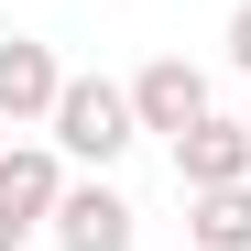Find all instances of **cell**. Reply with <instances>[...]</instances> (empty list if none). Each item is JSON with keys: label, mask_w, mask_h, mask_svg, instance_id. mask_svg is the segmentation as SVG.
<instances>
[{"label": "cell", "mask_w": 251, "mask_h": 251, "mask_svg": "<svg viewBox=\"0 0 251 251\" xmlns=\"http://www.w3.org/2000/svg\"><path fill=\"white\" fill-rule=\"evenodd\" d=\"M44 142H55L66 164H88V175H109V164L142 142L131 76H66V99H55V120H44Z\"/></svg>", "instance_id": "6da1fadb"}, {"label": "cell", "mask_w": 251, "mask_h": 251, "mask_svg": "<svg viewBox=\"0 0 251 251\" xmlns=\"http://www.w3.org/2000/svg\"><path fill=\"white\" fill-rule=\"evenodd\" d=\"M44 240H55V251H142V207L120 197L109 175H76L66 207L44 219Z\"/></svg>", "instance_id": "7a4b0ae2"}, {"label": "cell", "mask_w": 251, "mask_h": 251, "mask_svg": "<svg viewBox=\"0 0 251 251\" xmlns=\"http://www.w3.org/2000/svg\"><path fill=\"white\" fill-rule=\"evenodd\" d=\"M55 99H66L55 44H44V33H0V120H11V131H44Z\"/></svg>", "instance_id": "3957f363"}, {"label": "cell", "mask_w": 251, "mask_h": 251, "mask_svg": "<svg viewBox=\"0 0 251 251\" xmlns=\"http://www.w3.org/2000/svg\"><path fill=\"white\" fill-rule=\"evenodd\" d=\"M66 186H76V164L55 142H11V153H0V219H11V229L44 240V219L66 207Z\"/></svg>", "instance_id": "277c9868"}, {"label": "cell", "mask_w": 251, "mask_h": 251, "mask_svg": "<svg viewBox=\"0 0 251 251\" xmlns=\"http://www.w3.org/2000/svg\"><path fill=\"white\" fill-rule=\"evenodd\" d=\"M131 109H142L153 142H175V131H197L219 99H207V66H197V55H153V66L131 76Z\"/></svg>", "instance_id": "5b68a950"}, {"label": "cell", "mask_w": 251, "mask_h": 251, "mask_svg": "<svg viewBox=\"0 0 251 251\" xmlns=\"http://www.w3.org/2000/svg\"><path fill=\"white\" fill-rule=\"evenodd\" d=\"M175 186H251V120L240 109H207L197 131H175Z\"/></svg>", "instance_id": "8992f818"}, {"label": "cell", "mask_w": 251, "mask_h": 251, "mask_svg": "<svg viewBox=\"0 0 251 251\" xmlns=\"http://www.w3.org/2000/svg\"><path fill=\"white\" fill-rule=\"evenodd\" d=\"M186 251H251V186H197L186 197Z\"/></svg>", "instance_id": "52a82bcc"}, {"label": "cell", "mask_w": 251, "mask_h": 251, "mask_svg": "<svg viewBox=\"0 0 251 251\" xmlns=\"http://www.w3.org/2000/svg\"><path fill=\"white\" fill-rule=\"evenodd\" d=\"M219 55H229V66L251 76V0H229V33H219Z\"/></svg>", "instance_id": "ba28073f"}, {"label": "cell", "mask_w": 251, "mask_h": 251, "mask_svg": "<svg viewBox=\"0 0 251 251\" xmlns=\"http://www.w3.org/2000/svg\"><path fill=\"white\" fill-rule=\"evenodd\" d=\"M22 240H33V229H11V219H0V251H22Z\"/></svg>", "instance_id": "9c48e42d"}, {"label": "cell", "mask_w": 251, "mask_h": 251, "mask_svg": "<svg viewBox=\"0 0 251 251\" xmlns=\"http://www.w3.org/2000/svg\"><path fill=\"white\" fill-rule=\"evenodd\" d=\"M0 153H11V120H0Z\"/></svg>", "instance_id": "30bf717a"}, {"label": "cell", "mask_w": 251, "mask_h": 251, "mask_svg": "<svg viewBox=\"0 0 251 251\" xmlns=\"http://www.w3.org/2000/svg\"><path fill=\"white\" fill-rule=\"evenodd\" d=\"M240 120H251V99H240Z\"/></svg>", "instance_id": "8fae6325"}]
</instances>
